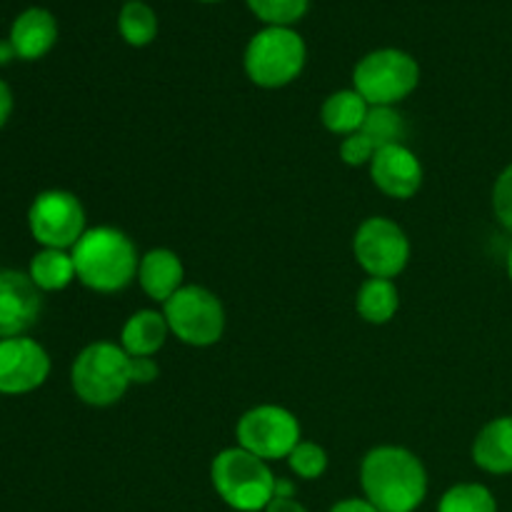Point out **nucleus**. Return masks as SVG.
<instances>
[{
  "instance_id": "1",
  "label": "nucleus",
  "mask_w": 512,
  "mask_h": 512,
  "mask_svg": "<svg viewBox=\"0 0 512 512\" xmlns=\"http://www.w3.org/2000/svg\"><path fill=\"white\" fill-rule=\"evenodd\" d=\"M360 485L378 512H415L428 498V470L413 450L378 445L360 463Z\"/></svg>"
},
{
  "instance_id": "2",
  "label": "nucleus",
  "mask_w": 512,
  "mask_h": 512,
  "mask_svg": "<svg viewBox=\"0 0 512 512\" xmlns=\"http://www.w3.org/2000/svg\"><path fill=\"white\" fill-rule=\"evenodd\" d=\"M70 255L78 280L93 293H120L138 280V250L133 240L113 225L85 230Z\"/></svg>"
},
{
  "instance_id": "3",
  "label": "nucleus",
  "mask_w": 512,
  "mask_h": 512,
  "mask_svg": "<svg viewBox=\"0 0 512 512\" xmlns=\"http://www.w3.org/2000/svg\"><path fill=\"white\" fill-rule=\"evenodd\" d=\"M270 463L243 448H225L210 463V483L218 498L235 512H265L275 498Z\"/></svg>"
},
{
  "instance_id": "4",
  "label": "nucleus",
  "mask_w": 512,
  "mask_h": 512,
  "mask_svg": "<svg viewBox=\"0 0 512 512\" xmlns=\"http://www.w3.org/2000/svg\"><path fill=\"white\" fill-rule=\"evenodd\" d=\"M70 385L80 403L90 408H110L120 403L133 385L130 355L110 340L85 345L70 368Z\"/></svg>"
},
{
  "instance_id": "5",
  "label": "nucleus",
  "mask_w": 512,
  "mask_h": 512,
  "mask_svg": "<svg viewBox=\"0 0 512 512\" xmlns=\"http://www.w3.org/2000/svg\"><path fill=\"white\" fill-rule=\"evenodd\" d=\"M308 48L293 28L268 25L250 38L245 48V73L258 88L278 90L298 80L303 73Z\"/></svg>"
},
{
  "instance_id": "6",
  "label": "nucleus",
  "mask_w": 512,
  "mask_h": 512,
  "mask_svg": "<svg viewBox=\"0 0 512 512\" xmlns=\"http://www.w3.org/2000/svg\"><path fill=\"white\" fill-rule=\"evenodd\" d=\"M420 83V65L410 53L380 48L365 55L353 70V88L368 100L370 108L403 103Z\"/></svg>"
},
{
  "instance_id": "7",
  "label": "nucleus",
  "mask_w": 512,
  "mask_h": 512,
  "mask_svg": "<svg viewBox=\"0 0 512 512\" xmlns=\"http://www.w3.org/2000/svg\"><path fill=\"white\" fill-rule=\"evenodd\" d=\"M170 335L190 348H210L225 333V308L213 290L203 285H183L163 303Z\"/></svg>"
},
{
  "instance_id": "8",
  "label": "nucleus",
  "mask_w": 512,
  "mask_h": 512,
  "mask_svg": "<svg viewBox=\"0 0 512 512\" xmlns=\"http://www.w3.org/2000/svg\"><path fill=\"white\" fill-rule=\"evenodd\" d=\"M235 438L238 448L258 455L265 463H275V460H288L295 445L303 440V428L288 408L265 403L240 415Z\"/></svg>"
},
{
  "instance_id": "9",
  "label": "nucleus",
  "mask_w": 512,
  "mask_h": 512,
  "mask_svg": "<svg viewBox=\"0 0 512 512\" xmlns=\"http://www.w3.org/2000/svg\"><path fill=\"white\" fill-rule=\"evenodd\" d=\"M28 230L40 248L73 250L88 230L83 203L70 190H43L28 208Z\"/></svg>"
},
{
  "instance_id": "10",
  "label": "nucleus",
  "mask_w": 512,
  "mask_h": 512,
  "mask_svg": "<svg viewBox=\"0 0 512 512\" xmlns=\"http://www.w3.org/2000/svg\"><path fill=\"white\" fill-rule=\"evenodd\" d=\"M353 255L370 278L393 280L408 268L410 238L395 220L373 215L355 230Z\"/></svg>"
},
{
  "instance_id": "11",
  "label": "nucleus",
  "mask_w": 512,
  "mask_h": 512,
  "mask_svg": "<svg viewBox=\"0 0 512 512\" xmlns=\"http://www.w3.org/2000/svg\"><path fill=\"white\" fill-rule=\"evenodd\" d=\"M50 375V355L38 340H0V395H28L38 390Z\"/></svg>"
},
{
  "instance_id": "12",
  "label": "nucleus",
  "mask_w": 512,
  "mask_h": 512,
  "mask_svg": "<svg viewBox=\"0 0 512 512\" xmlns=\"http://www.w3.org/2000/svg\"><path fill=\"white\" fill-rule=\"evenodd\" d=\"M43 310V293L35 288L28 273L0 270V340L20 338L38 323Z\"/></svg>"
},
{
  "instance_id": "13",
  "label": "nucleus",
  "mask_w": 512,
  "mask_h": 512,
  "mask_svg": "<svg viewBox=\"0 0 512 512\" xmlns=\"http://www.w3.org/2000/svg\"><path fill=\"white\" fill-rule=\"evenodd\" d=\"M368 168L373 185L388 198L410 200L423 188V163L405 143L380 148Z\"/></svg>"
},
{
  "instance_id": "14",
  "label": "nucleus",
  "mask_w": 512,
  "mask_h": 512,
  "mask_svg": "<svg viewBox=\"0 0 512 512\" xmlns=\"http://www.w3.org/2000/svg\"><path fill=\"white\" fill-rule=\"evenodd\" d=\"M138 285L150 300L160 305L168 303L185 285V268L180 255L170 248H153L140 255Z\"/></svg>"
},
{
  "instance_id": "15",
  "label": "nucleus",
  "mask_w": 512,
  "mask_h": 512,
  "mask_svg": "<svg viewBox=\"0 0 512 512\" xmlns=\"http://www.w3.org/2000/svg\"><path fill=\"white\" fill-rule=\"evenodd\" d=\"M8 40L20 60H40L58 40V20L45 8H28L13 20Z\"/></svg>"
},
{
  "instance_id": "16",
  "label": "nucleus",
  "mask_w": 512,
  "mask_h": 512,
  "mask_svg": "<svg viewBox=\"0 0 512 512\" xmlns=\"http://www.w3.org/2000/svg\"><path fill=\"white\" fill-rule=\"evenodd\" d=\"M473 463L483 473L512 475V415H500L483 425L473 440Z\"/></svg>"
},
{
  "instance_id": "17",
  "label": "nucleus",
  "mask_w": 512,
  "mask_h": 512,
  "mask_svg": "<svg viewBox=\"0 0 512 512\" xmlns=\"http://www.w3.org/2000/svg\"><path fill=\"white\" fill-rule=\"evenodd\" d=\"M170 328L165 320L163 310H138L130 315L120 333V348L130 355V358H153L160 353L168 340Z\"/></svg>"
},
{
  "instance_id": "18",
  "label": "nucleus",
  "mask_w": 512,
  "mask_h": 512,
  "mask_svg": "<svg viewBox=\"0 0 512 512\" xmlns=\"http://www.w3.org/2000/svg\"><path fill=\"white\" fill-rule=\"evenodd\" d=\"M368 100L358 93L355 88L335 90L325 98L323 108H320V120H323L325 130L333 135H353L363 130L365 118H368Z\"/></svg>"
},
{
  "instance_id": "19",
  "label": "nucleus",
  "mask_w": 512,
  "mask_h": 512,
  "mask_svg": "<svg viewBox=\"0 0 512 512\" xmlns=\"http://www.w3.org/2000/svg\"><path fill=\"white\" fill-rule=\"evenodd\" d=\"M28 275L40 293H60V290L68 288L73 280H78L70 250L58 248H40L38 253L30 258Z\"/></svg>"
},
{
  "instance_id": "20",
  "label": "nucleus",
  "mask_w": 512,
  "mask_h": 512,
  "mask_svg": "<svg viewBox=\"0 0 512 512\" xmlns=\"http://www.w3.org/2000/svg\"><path fill=\"white\" fill-rule=\"evenodd\" d=\"M358 315L370 325H385L395 318L400 308L398 285L385 278H368L355 298Z\"/></svg>"
},
{
  "instance_id": "21",
  "label": "nucleus",
  "mask_w": 512,
  "mask_h": 512,
  "mask_svg": "<svg viewBox=\"0 0 512 512\" xmlns=\"http://www.w3.org/2000/svg\"><path fill=\"white\" fill-rule=\"evenodd\" d=\"M118 28L125 43L133 48H143V45L153 43L158 35V15L143 0H128L118 15Z\"/></svg>"
},
{
  "instance_id": "22",
  "label": "nucleus",
  "mask_w": 512,
  "mask_h": 512,
  "mask_svg": "<svg viewBox=\"0 0 512 512\" xmlns=\"http://www.w3.org/2000/svg\"><path fill=\"white\" fill-rule=\"evenodd\" d=\"M438 512H498V500L488 485L458 483L445 490Z\"/></svg>"
},
{
  "instance_id": "23",
  "label": "nucleus",
  "mask_w": 512,
  "mask_h": 512,
  "mask_svg": "<svg viewBox=\"0 0 512 512\" xmlns=\"http://www.w3.org/2000/svg\"><path fill=\"white\" fill-rule=\"evenodd\" d=\"M360 133L370 138V143L380 150L388 148V145H403L408 128H405V120L398 113V108L378 105V108L368 110V118H365Z\"/></svg>"
},
{
  "instance_id": "24",
  "label": "nucleus",
  "mask_w": 512,
  "mask_h": 512,
  "mask_svg": "<svg viewBox=\"0 0 512 512\" xmlns=\"http://www.w3.org/2000/svg\"><path fill=\"white\" fill-rule=\"evenodd\" d=\"M288 468L300 480H318L328 470V453L323 445L313 443V440H300L293 453L288 455Z\"/></svg>"
},
{
  "instance_id": "25",
  "label": "nucleus",
  "mask_w": 512,
  "mask_h": 512,
  "mask_svg": "<svg viewBox=\"0 0 512 512\" xmlns=\"http://www.w3.org/2000/svg\"><path fill=\"white\" fill-rule=\"evenodd\" d=\"M310 0H248L250 10L268 25H293L308 10Z\"/></svg>"
},
{
  "instance_id": "26",
  "label": "nucleus",
  "mask_w": 512,
  "mask_h": 512,
  "mask_svg": "<svg viewBox=\"0 0 512 512\" xmlns=\"http://www.w3.org/2000/svg\"><path fill=\"white\" fill-rule=\"evenodd\" d=\"M493 213L498 223L512 233V163L498 175L493 185Z\"/></svg>"
},
{
  "instance_id": "27",
  "label": "nucleus",
  "mask_w": 512,
  "mask_h": 512,
  "mask_svg": "<svg viewBox=\"0 0 512 512\" xmlns=\"http://www.w3.org/2000/svg\"><path fill=\"white\" fill-rule=\"evenodd\" d=\"M378 153L370 138H365L363 133H353V135H345L340 140V158H343L345 165L350 168H363V165H370L373 155Z\"/></svg>"
},
{
  "instance_id": "28",
  "label": "nucleus",
  "mask_w": 512,
  "mask_h": 512,
  "mask_svg": "<svg viewBox=\"0 0 512 512\" xmlns=\"http://www.w3.org/2000/svg\"><path fill=\"white\" fill-rule=\"evenodd\" d=\"M160 375L158 363L153 358H130V378L133 385H150Z\"/></svg>"
},
{
  "instance_id": "29",
  "label": "nucleus",
  "mask_w": 512,
  "mask_h": 512,
  "mask_svg": "<svg viewBox=\"0 0 512 512\" xmlns=\"http://www.w3.org/2000/svg\"><path fill=\"white\" fill-rule=\"evenodd\" d=\"M328 512H378V508H373L365 498H345L335 503Z\"/></svg>"
},
{
  "instance_id": "30",
  "label": "nucleus",
  "mask_w": 512,
  "mask_h": 512,
  "mask_svg": "<svg viewBox=\"0 0 512 512\" xmlns=\"http://www.w3.org/2000/svg\"><path fill=\"white\" fill-rule=\"evenodd\" d=\"M10 113H13V90H10V85L0 78V128L8 123Z\"/></svg>"
},
{
  "instance_id": "31",
  "label": "nucleus",
  "mask_w": 512,
  "mask_h": 512,
  "mask_svg": "<svg viewBox=\"0 0 512 512\" xmlns=\"http://www.w3.org/2000/svg\"><path fill=\"white\" fill-rule=\"evenodd\" d=\"M265 512H308L303 503H298L295 498H273Z\"/></svg>"
},
{
  "instance_id": "32",
  "label": "nucleus",
  "mask_w": 512,
  "mask_h": 512,
  "mask_svg": "<svg viewBox=\"0 0 512 512\" xmlns=\"http://www.w3.org/2000/svg\"><path fill=\"white\" fill-rule=\"evenodd\" d=\"M298 488L290 478H278L275 480V498H295Z\"/></svg>"
},
{
  "instance_id": "33",
  "label": "nucleus",
  "mask_w": 512,
  "mask_h": 512,
  "mask_svg": "<svg viewBox=\"0 0 512 512\" xmlns=\"http://www.w3.org/2000/svg\"><path fill=\"white\" fill-rule=\"evenodd\" d=\"M13 58H18V55H15L13 43H10L8 38L0 40V65H8Z\"/></svg>"
},
{
  "instance_id": "34",
  "label": "nucleus",
  "mask_w": 512,
  "mask_h": 512,
  "mask_svg": "<svg viewBox=\"0 0 512 512\" xmlns=\"http://www.w3.org/2000/svg\"><path fill=\"white\" fill-rule=\"evenodd\" d=\"M508 278H510V283H512V248H510V253H508Z\"/></svg>"
},
{
  "instance_id": "35",
  "label": "nucleus",
  "mask_w": 512,
  "mask_h": 512,
  "mask_svg": "<svg viewBox=\"0 0 512 512\" xmlns=\"http://www.w3.org/2000/svg\"><path fill=\"white\" fill-rule=\"evenodd\" d=\"M200 3H218V0H200Z\"/></svg>"
}]
</instances>
